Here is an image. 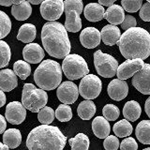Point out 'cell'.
Instances as JSON below:
<instances>
[{
    "mask_svg": "<svg viewBox=\"0 0 150 150\" xmlns=\"http://www.w3.org/2000/svg\"><path fill=\"white\" fill-rule=\"evenodd\" d=\"M117 45L127 60H144L150 55V34L142 27L130 28L121 35Z\"/></svg>",
    "mask_w": 150,
    "mask_h": 150,
    "instance_id": "1",
    "label": "cell"
},
{
    "mask_svg": "<svg viewBox=\"0 0 150 150\" xmlns=\"http://www.w3.org/2000/svg\"><path fill=\"white\" fill-rule=\"evenodd\" d=\"M41 41L45 51L54 58L64 59L70 53L68 31L58 22H48L42 26Z\"/></svg>",
    "mask_w": 150,
    "mask_h": 150,
    "instance_id": "2",
    "label": "cell"
},
{
    "mask_svg": "<svg viewBox=\"0 0 150 150\" xmlns=\"http://www.w3.org/2000/svg\"><path fill=\"white\" fill-rule=\"evenodd\" d=\"M67 137L57 127L40 125L33 129L26 139L28 150H63Z\"/></svg>",
    "mask_w": 150,
    "mask_h": 150,
    "instance_id": "3",
    "label": "cell"
},
{
    "mask_svg": "<svg viewBox=\"0 0 150 150\" xmlns=\"http://www.w3.org/2000/svg\"><path fill=\"white\" fill-rule=\"evenodd\" d=\"M34 81L42 90H54L61 84L62 67L54 60H43L35 70Z\"/></svg>",
    "mask_w": 150,
    "mask_h": 150,
    "instance_id": "4",
    "label": "cell"
},
{
    "mask_svg": "<svg viewBox=\"0 0 150 150\" xmlns=\"http://www.w3.org/2000/svg\"><path fill=\"white\" fill-rule=\"evenodd\" d=\"M48 102L46 91L37 88L33 83H25L23 88L22 103L25 109L33 112H39Z\"/></svg>",
    "mask_w": 150,
    "mask_h": 150,
    "instance_id": "5",
    "label": "cell"
},
{
    "mask_svg": "<svg viewBox=\"0 0 150 150\" xmlns=\"http://www.w3.org/2000/svg\"><path fill=\"white\" fill-rule=\"evenodd\" d=\"M61 67H62V70L66 77L71 81L83 78L89 73L86 61L81 55L75 54L66 56Z\"/></svg>",
    "mask_w": 150,
    "mask_h": 150,
    "instance_id": "6",
    "label": "cell"
},
{
    "mask_svg": "<svg viewBox=\"0 0 150 150\" xmlns=\"http://www.w3.org/2000/svg\"><path fill=\"white\" fill-rule=\"evenodd\" d=\"M83 9L81 0H66L64 1V11L66 14L65 28L69 32L76 33L82 29V19L80 17Z\"/></svg>",
    "mask_w": 150,
    "mask_h": 150,
    "instance_id": "7",
    "label": "cell"
},
{
    "mask_svg": "<svg viewBox=\"0 0 150 150\" xmlns=\"http://www.w3.org/2000/svg\"><path fill=\"white\" fill-rule=\"evenodd\" d=\"M94 65L98 74L104 78L114 77L118 69V63L114 56L102 53L100 50L94 54Z\"/></svg>",
    "mask_w": 150,
    "mask_h": 150,
    "instance_id": "8",
    "label": "cell"
},
{
    "mask_svg": "<svg viewBox=\"0 0 150 150\" xmlns=\"http://www.w3.org/2000/svg\"><path fill=\"white\" fill-rule=\"evenodd\" d=\"M102 89L100 79L94 74L84 76L79 86V93L86 100H91L98 97Z\"/></svg>",
    "mask_w": 150,
    "mask_h": 150,
    "instance_id": "9",
    "label": "cell"
},
{
    "mask_svg": "<svg viewBox=\"0 0 150 150\" xmlns=\"http://www.w3.org/2000/svg\"><path fill=\"white\" fill-rule=\"evenodd\" d=\"M64 12V1L62 0H45L40 5V14L49 22H55Z\"/></svg>",
    "mask_w": 150,
    "mask_h": 150,
    "instance_id": "10",
    "label": "cell"
},
{
    "mask_svg": "<svg viewBox=\"0 0 150 150\" xmlns=\"http://www.w3.org/2000/svg\"><path fill=\"white\" fill-rule=\"evenodd\" d=\"M56 96L63 104H72L78 98L79 88L71 81H66L57 87Z\"/></svg>",
    "mask_w": 150,
    "mask_h": 150,
    "instance_id": "11",
    "label": "cell"
},
{
    "mask_svg": "<svg viewBox=\"0 0 150 150\" xmlns=\"http://www.w3.org/2000/svg\"><path fill=\"white\" fill-rule=\"evenodd\" d=\"M5 116L8 123L12 125H20L26 117V109L23 103L19 101H11L6 107Z\"/></svg>",
    "mask_w": 150,
    "mask_h": 150,
    "instance_id": "12",
    "label": "cell"
},
{
    "mask_svg": "<svg viewBox=\"0 0 150 150\" xmlns=\"http://www.w3.org/2000/svg\"><path fill=\"white\" fill-rule=\"evenodd\" d=\"M132 86L144 95H150V64H144L143 69L132 77Z\"/></svg>",
    "mask_w": 150,
    "mask_h": 150,
    "instance_id": "13",
    "label": "cell"
},
{
    "mask_svg": "<svg viewBox=\"0 0 150 150\" xmlns=\"http://www.w3.org/2000/svg\"><path fill=\"white\" fill-rule=\"evenodd\" d=\"M144 66V60L142 59H129L126 60L125 62L122 63L120 66H118L117 69V77L119 80H125L129 79L130 77L140 71Z\"/></svg>",
    "mask_w": 150,
    "mask_h": 150,
    "instance_id": "14",
    "label": "cell"
},
{
    "mask_svg": "<svg viewBox=\"0 0 150 150\" xmlns=\"http://www.w3.org/2000/svg\"><path fill=\"white\" fill-rule=\"evenodd\" d=\"M81 44L87 49H93L100 45L101 40L100 32L95 27H86L80 34Z\"/></svg>",
    "mask_w": 150,
    "mask_h": 150,
    "instance_id": "15",
    "label": "cell"
},
{
    "mask_svg": "<svg viewBox=\"0 0 150 150\" xmlns=\"http://www.w3.org/2000/svg\"><path fill=\"white\" fill-rule=\"evenodd\" d=\"M107 92L112 100L119 101L128 96L129 86L123 80L115 79L108 84Z\"/></svg>",
    "mask_w": 150,
    "mask_h": 150,
    "instance_id": "16",
    "label": "cell"
},
{
    "mask_svg": "<svg viewBox=\"0 0 150 150\" xmlns=\"http://www.w3.org/2000/svg\"><path fill=\"white\" fill-rule=\"evenodd\" d=\"M44 51L38 43H29L23 50V56L25 62L30 64L40 63L44 58Z\"/></svg>",
    "mask_w": 150,
    "mask_h": 150,
    "instance_id": "17",
    "label": "cell"
},
{
    "mask_svg": "<svg viewBox=\"0 0 150 150\" xmlns=\"http://www.w3.org/2000/svg\"><path fill=\"white\" fill-rule=\"evenodd\" d=\"M18 86L17 75L11 69L0 70V89L3 92H9Z\"/></svg>",
    "mask_w": 150,
    "mask_h": 150,
    "instance_id": "18",
    "label": "cell"
},
{
    "mask_svg": "<svg viewBox=\"0 0 150 150\" xmlns=\"http://www.w3.org/2000/svg\"><path fill=\"white\" fill-rule=\"evenodd\" d=\"M101 40L106 45L112 46L119 41L121 38L120 29L115 25H107L100 31Z\"/></svg>",
    "mask_w": 150,
    "mask_h": 150,
    "instance_id": "19",
    "label": "cell"
},
{
    "mask_svg": "<svg viewBox=\"0 0 150 150\" xmlns=\"http://www.w3.org/2000/svg\"><path fill=\"white\" fill-rule=\"evenodd\" d=\"M125 11L124 8L119 5H112L107 8V11L104 13V18L109 22L112 25H121L125 19Z\"/></svg>",
    "mask_w": 150,
    "mask_h": 150,
    "instance_id": "20",
    "label": "cell"
},
{
    "mask_svg": "<svg viewBox=\"0 0 150 150\" xmlns=\"http://www.w3.org/2000/svg\"><path fill=\"white\" fill-rule=\"evenodd\" d=\"M92 130L98 138L105 139L110 135L111 127L109 121L102 116H97L92 122Z\"/></svg>",
    "mask_w": 150,
    "mask_h": 150,
    "instance_id": "21",
    "label": "cell"
},
{
    "mask_svg": "<svg viewBox=\"0 0 150 150\" xmlns=\"http://www.w3.org/2000/svg\"><path fill=\"white\" fill-rule=\"evenodd\" d=\"M104 8L98 3H89L83 9L84 17L89 22H98L104 18Z\"/></svg>",
    "mask_w": 150,
    "mask_h": 150,
    "instance_id": "22",
    "label": "cell"
},
{
    "mask_svg": "<svg viewBox=\"0 0 150 150\" xmlns=\"http://www.w3.org/2000/svg\"><path fill=\"white\" fill-rule=\"evenodd\" d=\"M32 13V7L28 1H22L19 5H13L11 8V14L18 21H25L30 17Z\"/></svg>",
    "mask_w": 150,
    "mask_h": 150,
    "instance_id": "23",
    "label": "cell"
},
{
    "mask_svg": "<svg viewBox=\"0 0 150 150\" xmlns=\"http://www.w3.org/2000/svg\"><path fill=\"white\" fill-rule=\"evenodd\" d=\"M3 143L8 148L14 149L18 147L22 143V134L17 129H8L4 132Z\"/></svg>",
    "mask_w": 150,
    "mask_h": 150,
    "instance_id": "24",
    "label": "cell"
},
{
    "mask_svg": "<svg viewBox=\"0 0 150 150\" xmlns=\"http://www.w3.org/2000/svg\"><path fill=\"white\" fill-rule=\"evenodd\" d=\"M142 112L140 104L135 100H129L125 104L123 108V115L126 120L134 122L137 120Z\"/></svg>",
    "mask_w": 150,
    "mask_h": 150,
    "instance_id": "25",
    "label": "cell"
},
{
    "mask_svg": "<svg viewBox=\"0 0 150 150\" xmlns=\"http://www.w3.org/2000/svg\"><path fill=\"white\" fill-rule=\"evenodd\" d=\"M37 29L36 26L32 23H25L19 29L17 39L25 43H31L36 39Z\"/></svg>",
    "mask_w": 150,
    "mask_h": 150,
    "instance_id": "26",
    "label": "cell"
},
{
    "mask_svg": "<svg viewBox=\"0 0 150 150\" xmlns=\"http://www.w3.org/2000/svg\"><path fill=\"white\" fill-rule=\"evenodd\" d=\"M77 114L83 120H90L96 114V105L92 100H83L77 108Z\"/></svg>",
    "mask_w": 150,
    "mask_h": 150,
    "instance_id": "27",
    "label": "cell"
},
{
    "mask_svg": "<svg viewBox=\"0 0 150 150\" xmlns=\"http://www.w3.org/2000/svg\"><path fill=\"white\" fill-rule=\"evenodd\" d=\"M136 137L140 143L150 144V120H143L136 127Z\"/></svg>",
    "mask_w": 150,
    "mask_h": 150,
    "instance_id": "28",
    "label": "cell"
},
{
    "mask_svg": "<svg viewBox=\"0 0 150 150\" xmlns=\"http://www.w3.org/2000/svg\"><path fill=\"white\" fill-rule=\"evenodd\" d=\"M71 150H88L89 148V138L83 133H78L74 138L69 140Z\"/></svg>",
    "mask_w": 150,
    "mask_h": 150,
    "instance_id": "29",
    "label": "cell"
},
{
    "mask_svg": "<svg viewBox=\"0 0 150 150\" xmlns=\"http://www.w3.org/2000/svg\"><path fill=\"white\" fill-rule=\"evenodd\" d=\"M112 129H114V132L117 137L124 138L128 137L129 135L131 134V132H132V126L129 123V121L123 119L115 123L112 127Z\"/></svg>",
    "mask_w": 150,
    "mask_h": 150,
    "instance_id": "30",
    "label": "cell"
},
{
    "mask_svg": "<svg viewBox=\"0 0 150 150\" xmlns=\"http://www.w3.org/2000/svg\"><path fill=\"white\" fill-rule=\"evenodd\" d=\"M13 71L20 79L25 80L31 73V67L25 61L18 60L13 65Z\"/></svg>",
    "mask_w": 150,
    "mask_h": 150,
    "instance_id": "31",
    "label": "cell"
},
{
    "mask_svg": "<svg viewBox=\"0 0 150 150\" xmlns=\"http://www.w3.org/2000/svg\"><path fill=\"white\" fill-rule=\"evenodd\" d=\"M55 112L51 107L45 106L38 112V119L42 125H50L54 121Z\"/></svg>",
    "mask_w": 150,
    "mask_h": 150,
    "instance_id": "32",
    "label": "cell"
},
{
    "mask_svg": "<svg viewBox=\"0 0 150 150\" xmlns=\"http://www.w3.org/2000/svg\"><path fill=\"white\" fill-rule=\"evenodd\" d=\"M11 30V21L4 11H0V40L8 35Z\"/></svg>",
    "mask_w": 150,
    "mask_h": 150,
    "instance_id": "33",
    "label": "cell"
},
{
    "mask_svg": "<svg viewBox=\"0 0 150 150\" xmlns=\"http://www.w3.org/2000/svg\"><path fill=\"white\" fill-rule=\"evenodd\" d=\"M55 117L60 122H68L72 118V110L68 104H61L55 110Z\"/></svg>",
    "mask_w": 150,
    "mask_h": 150,
    "instance_id": "34",
    "label": "cell"
},
{
    "mask_svg": "<svg viewBox=\"0 0 150 150\" xmlns=\"http://www.w3.org/2000/svg\"><path fill=\"white\" fill-rule=\"evenodd\" d=\"M11 57V48L7 42L0 40V69L7 67Z\"/></svg>",
    "mask_w": 150,
    "mask_h": 150,
    "instance_id": "35",
    "label": "cell"
},
{
    "mask_svg": "<svg viewBox=\"0 0 150 150\" xmlns=\"http://www.w3.org/2000/svg\"><path fill=\"white\" fill-rule=\"evenodd\" d=\"M102 114L108 121H115L119 117L120 111L118 107L114 104H106L102 109Z\"/></svg>",
    "mask_w": 150,
    "mask_h": 150,
    "instance_id": "36",
    "label": "cell"
},
{
    "mask_svg": "<svg viewBox=\"0 0 150 150\" xmlns=\"http://www.w3.org/2000/svg\"><path fill=\"white\" fill-rule=\"evenodd\" d=\"M122 8L128 12H136L143 6L142 0H122Z\"/></svg>",
    "mask_w": 150,
    "mask_h": 150,
    "instance_id": "37",
    "label": "cell"
},
{
    "mask_svg": "<svg viewBox=\"0 0 150 150\" xmlns=\"http://www.w3.org/2000/svg\"><path fill=\"white\" fill-rule=\"evenodd\" d=\"M103 146L106 150H117L119 147L118 138L115 135H109L103 142Z\"/></svg>",
    "mask_w": 150,
    "mask_h": 150,
    "instance_id": "38",
    "label": "cell"
},
{
    "mask_svg": "<svg viewBox=\"0 0 150 150\" xmlns=\"http://www.w3.org/2000/svg\"><path fill=\"white\" fill-rule=\"evenodd\" d=\"M121 150H137L138 149V144L136 143L135 139L128 137L125 140L122 141L120 144Z\"/></svg>",
    "mask_w": 150,
    "mask_h": 150,
    "instance_id": "39",
    "label": "cell"
},
{
    "mask_svg": "<svg viewBox=\"0 0 150 150\" xmlns=\"http://www.w3.org/2000/svg\"><path fill=\"white\" fill-rule=\"evenodd\" d=\"M137 25V21L132 15H126L123 23H121V27L123 30H129L130 28H134L136 27Z\"/></svg>",
    "mask_w": 150,
    "mask_h": 150,
    "instance_id": "40",
    "label": "cell"
},
{
    "mask_svg": "<svg viewBox=\"0 0 150 150\" xmlns=\"http://www.w3.org/2000/svg\"><path fill=\"white\" fill-rule=\"evenodd\" d=\"M140 18L144 22H150V3L145 2L140 9Z\"/></svg>",
    "mask_w": 150,
    "mask_h": 150,
    "instance_id": "41",
    "label": "cell"
},
{
    "mask_svg": "<svg viewBox=\"0 0 150 150\" xmlns=\"http://www.w3.org/2000/svg\"><path fill=\"white\" fill-rule=\"evenodd\" d=\"M6 128H7V121L3 115H0V134L5 132Z\"/></svg>",
    "mask_w": 150,
    "mask_h": 150,
    "instance_id": "42",
    "label": "cell"
},
{
    "mask_svg": "<svg viewBox=\"0 0 150 150\" xmlns=\"http://www.w3.org/2000/svg\"><path fill=\"white\" fill-rule=\"evenodd\" d=\"M98 4L101 6H106V7H111L112 5H115V0H98Z\"/></svg>",
    "mask_w": 150,
    "mask_h": 150,
    "instance_id": "43",
    "label": "cell"
},
{
    "mask_svg": "<svg viewBox=\"0 0 150 150\" xmlns=\"http://www.w3.org/2000/svg\"><path fill=\"white\" fill-rule=\"evenodd\" d=\"M22 1H0V5L5 7H11L13 5H19Z\"/></svg>",
    "mask_w": 150,
    "mask_h": 150,
    "instance_id": "44",
    "label": "cell"
},
{
    "mask_svg": "<svg viewBox=\"0 0 150 150\" xmlns=\"http://www.w3.org/2000/svg\"><path fill=\"white\" fill-rule=\"evenodd\" d=\"M6 103V96H5V93L0 89V108L3 107Z\"/></svg>",
    "mask_w": 150,
    "mask_h": 150,
    "instance_id": "45",
    "label": "cell"
},
{
    "mask_svg": "<svg viewBox=\"0 0 150 150\" xmlns=\"http://www.w3.org/2000/svg\"><path fill=\"white\" fill-rule=\"evenodd\" d=\"M144 110H145V112H146V115H148V117L150 118V97L147 98L146 101H145Z\"/></svg>",
    "mask_w": 150,
    "mask_h": 150,
    "instance_id": "46",
    "label": "cell"
},
{
    "mask_svg": "<svg viewBox=\"0 0 150 150\" xmlns=\"http://www.w3.org/2000/svg\"><path fill=\"white\" fill-rule=\"evenodd\" d=\"M0 150H8V146H7L3 143H0Z\"/></svg>",
    "mask_w": 150,
    "mask_h": 150,
    "instance_id": "47",
    "label": "cell"
},
{
    "mask_svg": "<svg viewBox=\"0 0 150 150\" xmlns=\"http://www.w3.org/2000/svg\"><path fill=\"white\" fill-rule=\"evenodd\" d=\"M28 2L30 3V5L31 4H33V5H39V4H40L41 5V3L43 2V1H40V0H38V1H32V0H31V1H28Z\"/></svg>",
    "mask_w": 150,
    "mask_h": 150,
    "instance_id": "48",
    "label": "cell"
},
{
    "mask_svg": "<svg viewBox=\"0 0 150 150\" xmlns=\"http://www.w3.org/2000/svg\"><path fill=\"white\" fill-rule=\"evenodd\" d=\"M143 150H150V147H147V148H144V149H143Z\"/></svg>",
    "mask_w": 150,
    "mask_h": 150,
    "instance_id": "49",
    "label": "cell"
},
{
    "mask_svg": "<svg viewBox=\"0 0 150 150\" xmlns=\"http://www.w3.org/2000/svg\"><path fill=\"white\" fill-rule=\"evenodd\" d=\"M147 2H149V3H150V0H149V1H147Z\"/></svg>",
    "mask_w": 150,
    "mask_h": 150,
    "instance_id": "50",
    "label": "cell"
}]
</instances>
